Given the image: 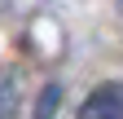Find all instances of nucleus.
Here are the masks:
<instances>
[{"label": "nucleus", "mask_w": 123, "mask_h": 119, "mask_svg": "<svg viewBox=\"0 0 123 119\" xmlns=\"http://www.w3.org/2000/svg\"><path fill=\"white\" fill-rule=\"evenodd\" d=\"M79 119H123V79H105L84 97Z\"/></svg>", "instance_id": "nucleus-1"}, {"label": "nucleus", "mask_w": 123, "mask_h": 119, "mask_svg": "<svg viewBox=\"0 0 123 119\" xmlns=\"http://www.w3.org/2000/svg\"><path fill=\"white\" fill-rule=\"evenodd\" d=\"M18 71H0V119H18Z\"/></svg>", "instance_id": "nucleus-2"}, {"label": "nucleus", "mask_w": 123, "mask_h": 119, "mask_svg": "<svg viewBox=\"0 0 123 119\" xmlns=\"http://www.w3.org/2000/svg\"><path fill=\"white\" fill-rule=\"evenodd\" d=\"M57 106H62V88H57V84H49V88L40 93V106H35V119H53V115H57Z\"/></svg>", "instance_id": "nucleus-3"}, {"label": "nucleus", "mask_w": 123, "mask_h": 119, "mask_svg": "<svg viewBox=\"0 0 123 119\" xmlns=\"http://www.w3.org/2000/svg\"><path fill=\"white\" fill-rule=\"evenodd\" d=\"M119 13H123V0H119Z\"/></svg>", "instance_id": "nucleus-4"}]
</instances>
